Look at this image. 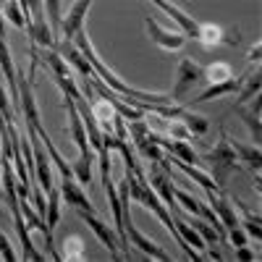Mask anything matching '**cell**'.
I'll return each mask as SVG.
<instances>
[{"label":"cell","mask_w":262,"mask_h":262,"mask_svg":"<svg viewBox=\"0 0 262 262\" xmlns=\"http://www.w3.org/2000/svg\"><path fill=\"white\" fill-rule=\"evenodd\" d=\"M202 160L212 168V181L217 184V189L223 191V186L228 184V179L233 176L236 170H242V165H238V158H236V152L228 142V134H221V139H217V144L212 149H207Z\"/></svg>","instance_id":"6da1fadb"},{"label":"cell","mask_w":262,"mask_h":262,"mask_svg":"<svg viewBox=\"0 0 262 262\" xmlns=\"http://www.w3.org/2000/svg\"><path fill=\"white\" fill-rule=\"evenodd\" d=\"M194 39L200 42V48H205V50L221 48V45H231V48L242 45V34H238V29L212 24V21H205V24L196 27V37Z\"/></svg>","instance_id":"7a4b0ae2"},{"label":"cell","mask_w":262,"mask_h":262,"mask_svg":"<svg viewBox=\"0 0 262 262\" xmlns=\"http://www.w3.org/2000/svg\"><path fill=\"white\" fill-rule=\"evenodd\" d=\"M76 215L81 217V221L90 226V231L102 242V247L107 249V254H111V259H123V249H121V238L116 233L113 226H107L105 221H100V217L92 212V210H76Z\"/></svg>","instance_id":"3957f363"},{"label":"cell","mask_w":262,"mask_h":262,"mask_svg":"<svg viewBox=\"0 0 262 262\" xmlns=\"http://www.w3.org/2000/svg\"><path fill=\"white\" fill-rule=\"evenodd\" d=\"M202 81V66L200 63H194L189 55H184L176 66V84H173V90L168 92L173 102H181L186 100V95L194 90L196 84Z\"/></svg>","instance_id":"277c9868"},{"label":"cell","mask_w":262,"mask_h":262,"mask_svg":"<svg viewBox=\"0 0 262 262\" xmlns=\"http://www.w3.org/2000/svg\"><path fill=\"white\" fill-rule=\"evenodd\" d=\"M123 228H126V238H128V244L131 247H137L144 257H149V259H160V262H170L173 257L158 244V242H152L149 236H144L137 226H134V221H126L123 223Z\"/></svg>","instance_id":"5b68a950"},{"label":"cell","mask_w":262,"mask_h":262,"mask_svg":"<svg viewBox=\"0 0 262 262\" xmlns=\"http://www.w3.org/2000/svg\"><path fill=\"white\" fill-rule=\"evenodd\" d=\"M144 27H147L149 39L155 42L158 48L168 50V53H176V50H181V48L186 45V34H184L181 29H179V32H170V29L160 27L152 16H147V18H144Z\"/></svg>","instance_id":"8992f818"},{"label":"cell","mask_w":262,"mask_h":262,"mask_svg":"<svg viewBox=\"0 0 262 262\" xmlns=\"http://www.w3.org/2000/svg\"><path fill=\"white\" fill-rule=\"evenodd\" d=\"M27 32H29L32 45H37V48H55V42H58V37L53 34V27H50L45 11L32 13V18L27 21Z\"/></svg>","instance_id":"52a82bcc"},{"label":"cell","mask_w":262,"mask_h":262,"mask_svg":"<svg viewBox=\"0 0 262 262\" xmlns=\"http://www.w3.org/2000/svg\"><path fill=\"white\" fill-rule=\"evenodd\" d=\"M55 50L63 55V60L71 66V69H76L79 79H92L95 76V69L90 66V60L84 58V53L74 45V39H58L55 42Z\"/></svg>","instance_id":"ba28073f"},{"label":"cell","mask_w":262,"mask_h":262,"mask_svg":"<svg viewBox=\"0 0 262 262\" xmlns=\"http://www.w3.org/2000/svg\"><path fill=\"white\" fill-rule=\"evenodd\" d=\"M63 105H66V113H69V134L74 139V144L79 147L81 155H92V147H90V139H86V128H84V121L76 111V105L71 97L63 95Z\"/></svg>","instance_id":"9c48e42d"},{"label":"cell","mask_w":262,"mask_h":262,"mask_svg":"<svg viewBox=\"0 0 262 262\" xmlns=\"http://www.w3.org/2000/svg\"><path fill=\"white\" fill-rule=\"evenodd\" d=\"M95 0H74V6L69 8V13L60 16V39H74V34L84 27L86 11Z\"/></svg>","instance_id":"30bf717a"},{"label":"cell","mask_w":262,"mask_h":262,"mask_svg":"<svg viewBox=\"0 0 262 262\" xmlns=\"http://www.w3.org/2000/svg\"><path fill=\"white\" fill-rule=\"evenodd\" d=\"M55 186H58V191H60V202L71 205L74 210H92V207H95L76 179H60V176H58V184H55Z\"/></svg>","instance_id":"8fae6325"},{"label":"cell","mask_w":262,"mask_h":262,"mask_svg":"<svg viewBox=\"0 0 262 262\" xmlns=\"http://www.w3.org/2000/svg\"><path fill=\"white\" fill-rule=\"evenodd\" d=\"M207 194V205L212 207V212L217 215V221H221L223 231L233 228V226H242V221H238V212L233 210V205L223 196V191H205Z\"/></svg>","instance_id":"7c38bea8"},{"label":"cell","mask_w":262,"mask_h":262,"mask_svg":"<svg viewBox=\"0 0 262 262\" xmlns=\"http://www.w3.org/2000/svg\"><path fill=\"white\" fill-rule=\"evenodd\" d=\"M149 3H155L165 16H170L173 21H176V24H179V29L186 34V37H196V27H200V21H196L194 16H189L184 8H179L176 3H170V0H149Z\"/></svg>","instance_id":"4fadbf2b"},{"label":"cell","mask_w":262,"mask_h":262,"mask_svg":"<svg viewBox=\"0 0 262 262\" xmlns=\"http://www.w3.org/2000/svg\"><path fill=\"white\" fill-rule=\"evenodd\" d=\"M233 113L242 116V121L247 123L249 134H252V142L259 144V142H262V121H259V113H262V95H254V97H252V107L233 105Z\"/></svg>","instance_id":"5bb4252c"},{"label":"cell","mask_w":262,"mask_h":262,"mask_svg":"<svg viewBox=\"0 0 262 262\" xmlns=\"http://www.w3.org/2000/svg\"><path fill=\"white\" fill-rule=\"evenodd\" d=\"M228 142H231V147H233V152H236V158L242 160L252 173H259L262 170V149H259V144H254V142H238V139H233V137H228Z\"/></svg>","instance_id":"9a60e30c"},{"label":"cell","mask_w":262,"mask_h":262,"mask_svg":"<svg viewBox=\"0 0 262 262\" xmlns=\"http://www.w3.org/2000/svg\"><path fill=\"white\" fill-rule=\"evenodd\" d=\"M242 81H244V76H231V79H226V81L207 84V90L196 95V97H194V102H210V100L226 97V95H236L238 90H242Z\"/></svg>","instance_id":"2e32d148"},{"label":"cell","mask_w":262,"mask_h":262,"mask_svg":"<svg viewBox=\"0 0 262 262\" xmlns=\"http://www.w3.org/2000/svg\"><path fill=\"white\" fill-rule=\"evenodd\" d=\"M168 163H173V165H176L181 173H186V176H189V179H191L196 186H202L205 191H221V189H217V184L212 181V176H210V173L200 170V168H196L194 163H184V160L173 158V155H168Z\"/></svg>","instance_id":"e0dca14e"},{"label":"cell","mask_w":262,"mask_h":262,"mask_svg":"<svg viewBox=\"0 0 262 262\" xmlns=\"http://www.w3.org/2000/svg\"><path fill=\"white\" fill-rule=\"evenodd\" d=\"M158 144H160L163 149H168L173 158L184 160V163H200V155L194 152V147H191L189 142H181V139H170V137H163V134H158Z\"/></svg>","instance_id":"ac0fdd59"},{"label":"cell","mask_w":262,"mask_h":262,"mask_svg":"<svg viewBox=\"0 0 262 262\" xmlns=\"http://www.w3.org/2000/svg\"><path fill=\"white\" fill-rule=\"evenodd\" d=\"M58 259H66V262H84V259H86V244H84V238L76 236V233H69V236L63 238V244H60Z\"/></svg>","instance_id":"d6986e66"},{"label":"cell","mask_w":262,"mask_h":262,"mask_svg":"<svg viewBox=\"0 0 262 262\" xmlns=\"http://www.w3.org/2000/svg\"><path fill=\"white\" fill-rule=\"evenodd\" d=\"M262 92V69L259 66H254V69L249 74H244V81H242V90H238V102L236 105H247L254 95Z\"/></svg>","instance_id":"ffe728a7"},{"label":"cell","mask_w":262,"mask_h":262,"mask_svg":"<svg viewBox=\"0 0 262 262\" xmlns=\"http://www.w3.org/2000/svg\"><path fill=\"white\" fill-rule=\"evenodd\" d=\"M236 205H238V210H242V228L247 231V236L249 238H254V242H262V215H257V212H252L244 202H238L236 200Z\"/></svg>","instance_id":"44dd1931"},{"label":"cell","mask_w":262,"mask_h":262,"mask_svg":"<svg viewBox=\"0 0 262 262\" xmlns=\"http://www.w3.org/2000/svg\"><path fill=\"white\" fill-rule=\"evenodd\" d=\"M173 223H176V231H179V236L184 238V242L191 247V249H196V252H202L207 244H205V238L196 233V228L191 226V223H186V221H181L179 215H173Z\"/></svg>","instance_id":"7402d4cb"},{"label":"cell","mask_w":262,"mask_h":262,"mask_svg":"<svg viewBox=\"0 0 262 262\" xmlns=\"http://www.w3.org/2000/svg\"><path fill=\"white\" fill-rule=\"evenodd\" d=\"M179 121L189 128V134L191 137H205L207 131H210V121L205 118V116H200V113H191V111H181V116H179Z\"/></svg>","instance_id":"603a6c76"},{"label":"cell","mask_w":262,"mask_h":262,"mask_svg":"<svg viewBox=\"0 0 262 262\" xmlns=\"http://www.w3.org/2000/svg\"><path fill=\"white\" fill-rule=\"evenodd\" d=\"M92 165H95V152H92V155H81V152H79V158L71 160L74 179H76L81 186L92 181Z\"/></svg>","instance_id":"cb8c5ba5"},{"label":"cell","mask_w":262,"mask_h":262,"mask_svg":"<svg viewBox=\"0 0 262 262\" xmlns=\"http://www.w3.org/2000/svg\"><path fill=\"white\" fill-rule=\"evenodd\" d=\"M231 76H236V74H233V69H231L228 63L215 60V63H207V66H202V81H207V84H215V81H226V79H231Z\"/></svg>","instance_id":"d4e9b609"},{"label":"cell","mask_w":262,"mask_h":262,"mask_svg":"<svg viewBox=\"0 0 262 262\" xmlns=\"http://www.w3.org/2000/svg\"><path fill=\"white\" fill-rule=\"evenodd\" d=\"M0 13H3V18L8 21L11 27H16V29H27V16H24V11H21V3H18V0H3V6H0Z\"/></svg>","instance_id":"484cf974"},{"label":"cell","mask_w":262,"mask_h":262,"mask_svg":"<svg viewBox=\"0 0 262 262\" xmlns=\"http://www.w3.org/2000/svg\"><path fill=\"white\" fill-rule=\"evenodd\" d=\"M58 221H60V191H58V186H53V189L48 191V210H45V223H48V228H50V231H55Z\"/></svg>","instance_id":"4316f807"},{"label":"cell","mask_w":262,"mask_h":262,"mask_svg":"<svg viewBox=\"0 0 262 262\" xmlns=\"http://www.w3.org/2000/svg\"><path fill=\"white\" fill-rule=\"evenodd\" d=\"M191 226L196 228V233H200L202 238H205V244H221L223 238H221V233H217L205 217H200V215H194V221H191Z\"/></svg>","instance_id":"83f0119b"},{"label":"cell","mask_w":262,"mask_h":262,"mask_svg":"<svg viewBox=\"0 0 262 262\" xmlns=\"http://www.w3.org/2000/svg\"><path fill=\"white\" fill-rule=\"evenodd\" d=\"M42 6H45V16L53 27V34L60 37V0H42Z\"/></svg>","instance_id":"f1b7e54d"},{"label":"cell","mask_w":262,"mask_h":262,"mask_svg":"<svg viewBox=\"0 0 262 262\" xmlns=\"http://www.w3.org/2000/svg\"><path fill=\"white\" fill-rule=\"evenodd\" d=\"M173 196H176V202L186 210V212H191V215H200V200H194V196L189 194V191H184V189H176L173 186Z\"/></svg>","instance_id":"f546056e"},{"label":"cell","mask_w":262,"mask_h":262,"mask_svg":"<svg viewBox=\"0 0 262 262\" xmlns=\"http://www.w3.org/2000/svg\"><path fill=\"white\" fill-rule=\"evenodd\" d=\"M55 79V84H58V90L66 95V97H71V100H76V97H81V90L74 84V76H53Z\"/></svg>","instance_id":"4dcf8cb0"},{"label":"cell","mask_w":262,"mask_h":262,"mask_svg":"<svg viewBox=\"0 0 262 262\" xmlns=\"http://www.w3.org/2000/svg\"><path fill=\"white\" fill-rule=\"evenodd\" d=\"M0 116L6 118V123H16V111H13V102L6 92V86L0 84Z\"/></svg>","instance_id":"1f68e13d"},{"label":"cell","mask_w":262,"mask_h":262,"mask_svg":"<svg viewBox=\"0 0 262 262\" xmlns=\"http://www.w3.org/2000/svg\"><path fill=\"white\" fill-rule=\"evenodd\" d=\"M226 238L231 242V247H244V244L249 242V236H247V231H244L242 226H233V228H228V231H226Z\"/></svg>","instance_id":"d6a6232c"},{"label":"cell","mask_w":262,"mask_h":262,"mask_svg":"<svg viewBox=\"0 0 262 262\" xmlns=\"http://www.w3.org/2000/svg\"><path fill=\"white\" fill-rule=\"evenodd\" d=\"M0 259H6V262H13L16 259V252L11 247V238L6 233H0Z\"/></svg>","instance_id":"836d02e7"},{"label":"cell","mask_w":262,"mask_h":262,"mask_svg":"<svg viewBox=\"0 0 262 262\" xmlns=\"http://www.w3.org/2000/svg\"><path fill=\"white\" fill-rule=\"evenodd\" d=\"M259 55H262V42L257 39L254 45L249 48V53H247V60H249L252 66H257V63H259Z\"/></svg>","instance_id":"e575fe53"},{"label":"cell","mask_w":262,"mask_h":262,"mask_svg":"<svg viewBox=\"0 0 262 262\" xmlns=\"http://www.w3.org/2000/svg\"><path fill=\"white\" fill-rule=\"evenodd\" d=\"M236 259H244V262H254L257 259V254L244 244V247H236Z\"/></svg>","instance_id":"d590c367"},{"label":"cell","mask_w":262,"mask_h":262,"mask_svg":"<svg viewBox=\"0 0 262 262\" xmlns=\"http://www.w3.org/2000/svg\"><path fill=\"white\" fill-rule=\"evenodd\" d=\"M0 191H3V186H0Z\"/></svg>","instance_id":"8d00e7d4"}]
</instances>
